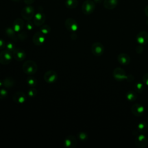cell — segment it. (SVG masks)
<instances>
[{
	"label": "cell",
	"mask_w": 148,
	"mask_h": 148,
	"mask_svg": "<svg viewBox=\"0 0 148 148\" xmlns=\"http://www.w3.org/2000/svg\"><path fill=\"white\" fill-rule=\"evenodd\" d=\"M12 53L14 58L17 61H22L24 60L26 57L25 51L21 48H16Z\"/></svg>",
	"instance_id": "cell-13"
},
{
	"label": "cell",
	"mask_w": 148,
	"mask_h": 148,
	"mask_svg": "<svg viewBox=\"0 0 148 148\" xmlns=\"http://www.w3.org/2000/svg\"><path fill=\"white\" fill-rule=\"evenodd\" d=\"M136 39L139 45H145L148 43V32L145 31L139 32L136 36Z\"/></svg>",
	"instance_id": "cell-14"
},
{
	"label": "cell",
	"mask_w": 148,
	"mask_h": 148,
	"mask_svg": "<svg viewBox=\"0 0 148 148\" xmlns=\"http://www.w3.org/2000/svg\"><path fill=\"white\" fill-rule=\"evenodd\" d=\"M65 26L66 28L71 32H75L78 28L77 22L73 18H67L65 21Z\"/></svg>",
	"instance_id": "cell-12"
},
{
	"label": "cell",
	"mask_w": 148,
	"mask_h": 148,
	"mask_svg": "<svg viewBox=\"0 0 148 148\" xmlns=\"http://www.w3.org/2000/svg\"><path fill=\"white\" fill-rule=\"evenodd\" d=\"M113 77L118 81H122L124 80H126L127 75L125 71L120 67H117L114 69L113 71Z\"/></svg>",
	"instance_id": "cell-7"
},
{
	"label": "cell",
	"mask_w": 148,
	"mask_h": 148,
	"mask_svg": "<svg viewBox=\"0 0 148 148\" xmlns=\"http://www.w3.org/2000/svg\"><path fill=\"white\" fill-rule=\"evenodd\" d=\"M12 52L6 49L1 51L0 52V64L2 65L9 64L12 61Z\"/></svg>",
	"instance_id": "cell-4"
},
{
	"label": "cell",
	"mask_w": 148,
	"mask_h": 148,
	"mask_svg": "<svg viewBox=\"0 0 148 148\" xmlns=\"http://www.w3.org/2000/svg\"><path fill=\"white\" fill-rule=\"evenodd\" d=\"M3 86V81L0 80V87H1Z\"/></svg>",
	"instance_id": "cell-41"
},
{
	"label": "cell",
	"mask_w": 148,
	"mask_h": 148,
	"mask_svg": "<svg viewBox=\"0 0 148 148\" xmlns=\"http://www.w3.org/2000/svg\"><path fill=\"white\" fill-rule=\"evenodd\" d=\"M143 50H144V49H143V45H139L137 46V47H136V49H135L136 52L137 53H139V54L142 53L143 52Z\"/></svg>",
	"instance_id": "cell-34"
},
{
	"label": "cell",
	"mask_w": 148,
	"mask_h": 148,
	"mask_svg": "<svg viewBox=\"0 0 148 148\" xmlns=\"http://www.w3.org/2000/svg\"><path fill=\"white\" fill-rule=\"evenodd\" d=\"M65 6L69 9L76 8L78 5L77 0H66L65 2Z\"/></svg>",
	"instance_id": "cell-24"
},
{
	"label": "cell",
	"mask_w": 148,
	"mask_h": 148,
	"mask_svg": "<svg viewBox=\"0 0 148 148\" xmlns=\"http://www.w3.org/2000/svg\"><path fill=\"white\" fill-rule=\"evenodd\" d=\"M5 32L6 34L10 38L12 39V40H13V41L16 42L17 40V38L16 36V34H15V31L13 29V28L11 27H8L6 28L5 29Z\"/></svg>",
	"instance_id": "cell-22"
},
{
	"label": "cell",
	"mask_w": 148,
	"mask_h": 148,
	"mask_svg": "<svg viewBox=\"0 0 148 148\" xmlns=\"http://www.w3.org/2000/svg\"><path fill=\"white\" fill-rule=\"evenodd\" d=\"M22 17L27 20H31L35 14V9L32 6H25L21 12Z\"/></svg>",
	"instance_id": "cell-3"
},
{
	"label": "cell",
	"mask_w": 148,
	"mask_h": 148,
	"mask_svg": "<svg viewBox=\"0 0 148 148\" xmlns=\"http://www.w3.org/2000/svg\"><path fill=\"white\" fill-rule=\"evenodd\" d=\"M142 80L143 82L147 86H148V72L146 73L143 75L142 77Z\"/></svg>",
	"instance_id": "cell-35"
},
{
	"label": "cell",
	"mask_w": 148,
	"mask_h": 148,
	"mask_svg": "<svg viewBox=\"0 0 148 148\" xmlns=\"http://www.w3.org/2000/svg\"><path fill=\"white\" fill-rule=\"evenodd\" d=\"M8 97V91L5 88L0 89V99H3Z\"/></svg>",
	"instance_id": "cell-31"
},
{
	"label": "cell",
	"mask_w": 148,
	"mask_h": 148,
	"mask_svg": "<svg viewBox=\"0 0 148 148\" xmlns=\"http://www.w3.org/2000/svg\"><path fill=\"white\" fill-rule=\"evenodd\" d=\"M134 88H135V91L136 92L141 93L144 90V85L143 83L140 82H138L135 84Z\"/></svg>",
	"instance_id": "cell-26"
},
{
	"label": "cell",
	"mask_w": 148,
	"mask_h": 148,
	"mask_svg": "<svg viewBox=\"0 0 148 148\" xmlns=\"http://www.w3.org/2000/svg\"><path fill=\"white\" fill-rule=\"evenodd\" d=\"M126 98L130 102H134L137 98V94L136 91H129L126 93Z\"/></svg>",
	"instance_id": "cell-23"
},
{
	"label": "cell",
	"mask_w": 148,
	"mask_h": 148,
	"mask_svg": "<svg viewBox=\"0 0 148 148\" xmlns=\"http://www.w3.org/2000/svg\"><path fill=\"white\" fill-rule=\"evenodd\" d=\"M6 44V43H5L4 40L0 39V49H3L4 48H5Z\"/></svg>",
	"instance_id": "cell-36"
},
{
	"label": "cell",
	"mask_w": 148,
	"mask_h": 148,
	"mask_svg": "<svg viewBox=\"0 0 148 148\" xmlns=\"http://www.w3.org/2000/svg\"><path fill=\"white\" fill-rule=\"evenodd\" d=\"M117 3V0H105L103 6L106 9H113L116 7Z\"/></svg>",
	"instance_id": "cell-20"
},
{
	"label": "cell",
	"mask_w": 148,
	"mask_h": 148,
	"mask_svg": "<svg viewBox=\"0 0 148 148\" xmlns=\"http://www.w3.org/2000/svg\"><path fill=\"white\" fill-rule=\"evenodd\" d=\"M2 81H3V86L7 88H12L15 84L14 79L11 77H5Z\"/></svg>",
	"instance_id": "cell-19"
},
{
	"label": "cell",
	"mask_w": 148,
	"mask_h": 148,
	"mask_svg": "<svg viewBox=\"0 0 148 148\" xmlns=\"http://www.w3.org/2000/svg\"><path fill=\"white\" fill-rule=\"evenodd\" d=\"M130 57L126 53H120L117 56V61L122 65H127L130 62Z\"/></svg>",
	"instance_id": "cell-17"
},
{
	"label": "cell",
	"mask_w": 148,
	"mask_h": 148,
	"mask_svg": "<svg viewBox=\"0 0 148 148\" xmlns=\"http://www.w3.org/2000/svg\"><path fill=\"white\" fill-rule=\"evenodd\" d=\"M134 76L131 75H127V78H126V80L128 81V82H132L134 80Z\"/></svg>",
	"instance_id": "cell-37"
},
{
	"label": "cell",
	"mask_w": 148,
	"mask_h": 148,
	"mask_svg": "<svg viewBox=\"0 0 148 148\" xmlns=\"http://www.w3.org/2000/svg\"><path fill=\"white\" fill-rule=\"evenodd\" d=\"M145 13L146 14V15L148 17V6H147L145 9Z\"/></svg>",
	"instance_id": "cell-39"
},
{
	"label": "cell",
	"mask_w": 148,
	"mask_h": 148,
	"mask_svg": "<svg viewBox=\"0 0 148 148\" xmlns=\"http://www.w3.org/2000/svg\"><path fill=\"white\" fill-rule=\"evenodd\" d=\"M12 1H14V2H18V1H20V0H12Z\"/></svg>",
	"instance_id": "cell-42"
},
{
	"label": "cell",
	"mask_w": 148,
	"mask_h": 148,
	"mask_svg": "<svg viewBox=\"0 0 148 148\" xmlns=\"http://www.w3.org/2000/svg\"><path fill=\"white\" fill-rule=\"evenodd\" d=\"M34 25V23H32L31 21V20H29V21H27V22L26 23L25 27H26V28H27V29L28 30H30L31 31V30H32L33 29Z\"/></svg>",
	"instance_id": "cell-32"
},
{
	"label": "cell",
	"mask_w": 148,
	"mask_h": 148,
	"mask_svg": "<svg viewBox=\"0 0 148 148\" xmlns=\"http://www.w3.org/2000/svg\"><path fill=\"white\" fill-rule=\"evenodd\" d=\"M77 145V139L75 136L73 135H68L67 136L64 142V146L65 147L73 148L75 147Z\"/></svg>",
	"instance_id": "cell-15"
},
{
	"label": "cell",
	"mask_w": 148,
	"mask_h": 148,
	"mask_svg": "<svg viewBox=\"0 0 148 148\" xmlns=\"http://www.w3.org/2000/svg\"><path fill=\"white\" fill-rule=\"evenodd\" d=\"M18 38L20 39V40H24L26 39L27 38V34L24 32V31H20L19 32L18 34Z\"/></svg>",
	"instance_id": "cell-33"
},
{
	"label": "cell",
	"mask_w": 148,
	"mask_h": 148,
	"mask_svg": "<svg viewBox=\"0 0 148 148\" xmlns=\"http://www.w3.org/2000/svg\"><path fill=\"white\" fill-rule=\"evenodd\" d=\"M103 1V0H94V2L95 3H100Z\"/></svg>",
	"instance_id": "cell-40"
},
{
	"label": "cell",
	"mask_w": 148,
	"mask_h": 148,
	"mask_svg": "<svg viewBox=\"0 0 148 148\" xmlns=\"http://www.w3.org/2000/svg\"><path fill=\"white\" fill-rule=\"evenodd\" d=\"M95 8V2L92 0H86L85 1L82 6V12L86 15L91 14Z\"/></svg>",
	"instance_id": "cell-2"
},
{
	"label": "cell",
	"mask_w": 148,
	"mask_h": 148,
	"mask_svg": "<svg viewBox=\"0 0 148 148\" xmlns=\"http://www.w3.org/2000/svg\"><path fill=\"white\" fill-rule=\"evenodd\" d=\"M22 69L24 73L28 75H32L36 72L38 66L35 61L32 60H27L23 63Z\"/></svg>",
	"instance_id": "cell-1"
},
{
	"label": "cell",
	"mask_w": 148,
	"mask_h": 148,
	"mask_svg": "<svg viewBox=\"0 0 148 148\" xmlns=\"http://www.w3.org/2000/svg\"><path fill=\"white\" fill-rule=\"evenodd\" d=\"M12 99L14 102L17 103H23L25 102L27 99V96L23 92L17 91L13 94Z\"/></svg>",
	"instance_id": "cell-16"
},
{
	"label": "cell",
	"mask_w": 148,
	"mask_h": 148,
	"mask_svg": "<svg viewBox=\"0 0 148 148\" xmlns=\"http://www.w3.org/2000/svg\"><path fill=\"white\" fill-rule=\"evenodd\" d=\"M24 26V22L21 18L16 19L13 23V28L16 32H19L21 31Z\"/></svg>",
	"instance_id": "cell-18"
},
{
	"label": "cell",
	"mask_w": 148,
	"mask_h": 148,
	"mask_svg": "<svg viewBox=\"0 0 148 148\" xmlns=\"http://www.w3.org/2000/svg\"><path fill=\"white\" fill-rule=\"evenodd\" d=\"M147 124H148V117H147Z\"/></svg>",
	"instance_id": "cell-43"
},
{
	"label": "cell",
	"mask_w": 148,
	"mask_h": 148,
	"mask_svg": "<svg viewBox=\"0 0 148 148\" xmlns=\"http://www.w3.org/2000/svg\"><path fill=\"white\" fill-rule=\"evenodd\" d=\"M27 83L29 86L31 87H34L37 84V80L36 78L32 76H29L27 78Z\"/></svg>",
	"instance_id": "cell-25"
},
{
	"label": "cell",
	"mask_w": 148,
	"mask_h": 148,
	"mask_svg": "<svg viewBox=\"0 0 148 148\" xmlns=\"http://www.w3.org/2000/svg\"><path fill=\"white\" fill-rule=\"evenodd\" d=\"M51 31V28L48 25H42L40 28V31L44 35L48 34Z\"/></svg>",
	"instance_id": "cell-27"
},
{
	"label": "cell",
	"mask_w": 148,
	"mask_h": 148,
	"mask_svg": "<svg viewBox=\"0 0 148 148\" xmlns=\"http://www.w3.org/2000/svg\"><path fill=\"white\" fill-rule=\"evenodd\" d=\"M131 111L133 115L135 116H142L145 112V108L140 103H134L131 108Z\"/></svg>",
	"instance_id": "cell-11"
},
{
	"label": "cell",
	"mask_w": 148,
	"mask_h": 148,
	"mask_svg": "<svg viewBox=\"0 0 148 148\" xmlns=\"http://www.w3.org/2000/svg\"><path fill=\"white\" fill-rule=\"evenodd\" d=\"M58 78L57 72L53 70H49L46 72L43 75L44 80L49 84L54 83Z\"/></svg>",
	"instance_id": "cell-5"
},
{
	"label": "cell",
	"mask_w": 148,
	"mask_h": 148,
	"mask_svg": "<svg viewBox=\"0 0 148 148\" xmlns=\"http://www.w3.org/2000/svg\"><path fill=\"white\" fill-rule=\"evenodd\" d=\"M135 144L139 148L146 147L148 144V139L143 134H139L135 139Z\"/></svg>",
	"instance_id": "cell-8"
},
{
	"label": "cell",
	"mask_w": 148,
	"mask_h": 148,
	"mask_svg": "<svg viewBox=\"0 0 148 148\" xmlns=\"http://www.w3.org/2000/svg\"><path fill=\"white\" fill-rule=\"evenodd\" d=\"M77 136H78V138L80 140H83V141L86 140L88 139L87 134L86 133H85V132H81L77 134Z\"/></svg>",
	"instance_id": "cell-30"
},
{
	"label": "cell",
	"mask_w": 148,
	"mask_h": 148,
	"mask_svg": "<svg viewBox=\"0 0 148 148\" xmlns=\"http://www.w3.org/2000/svg\"><path fill=\"white\" fill-rule=\"evenodd\" d=\"M5 48L6 50L11 52H13L14 50L16 49V47H15V45L12 42H9L6 44Z\"/></svg>",
	"instance_id": "cell-29"
},
{
	"label": "cell",
	"mask_w": 148,
	"mask_h": 148,
	"mask_svg": "<svg viewBox=\"0 0 148 148\" xmlns=\"http://www.w3.org/2000/svg\"><path fill=\"white\" fill-rule=\"evenodd\" d=\"M24 3L27 5H30L34 3V2L35 1V0H23Z\"/></svg>",
	"instance_id": "cell-38"
},
{
	"label": "cell",
	"mask_w": 148,
	"mask_h": 148,
	"mask_svg": "<svg viewBox=\"0 0 148 148\" xmlns=\"http://www.w3.org/2000/svg\"><path fill=\"white\" fill-rule=\"evenodd\" d=\"M92 53L95 56H101L103 54L104 52V46L103 45L99 42H94L91 47Z\"/></svg>",
	"instance_id": "cell-6"
},
{
	"label": "cell",
	"mask_w": 148,
	"mask_h": 148,
	"mask_svg": "<svg viewBox=\"0 0 148 148\" xmlns=\"http://www.w3.org/2000/svg\"><path fill=\"white\" fill-rule=\"evenodd\" d=\"M137 130L140 134H145L148 130V124L145 122H140L138 124Z\"/></svg>",
	"instance_id": "cell-21"
},
{
	"label": "cell",
	"mask_w": 148,
	"mask_h": 148,
	"mask_svg": "<svg viewBox=\"0 0 148 148\" xmlns=\"http://www.w3.org/2000/svg\"><path fill=\"white\" fill-rule=\"evenodd\" d=\"M27 93H28V95L29 97L34 98L37 94V90L35 87H31L28 90Z\"/></svg>",
	"instance_id": "cell-28"
},
{
	"label": "cell",
	"mask_w": 148,
	"mask_h": 148,
	"mask_svg": "<svg viewBox=\"0 0 148 148\" xmlns=\"http://www.w3.org/2000/svg\"><path fill=\"white\" fill-rule=\"evenodd\" d=\"M45 40V35L40 31H38L34 34L32 37V42L35 45L40 46L44 43Z\"/></svg>",
	"instance_id": "cell-10"
},
{
	"label": "cell",
	"mask_w": 148,
	"mask_h": 148,
	"mask_svg": "<svg viewBox=\"0 0 148 148\" xmlns=\"http://www.w3.org/2000/svg\"><path fill=\"white\" fill-rule=\"evenodd\" d=\"M46 20V16L42 12H38L34 16L33 18V23L34 25L37 27L42 26Z\"/></svg>",
	"instance_id": "cell-9"
}]
</instances>
